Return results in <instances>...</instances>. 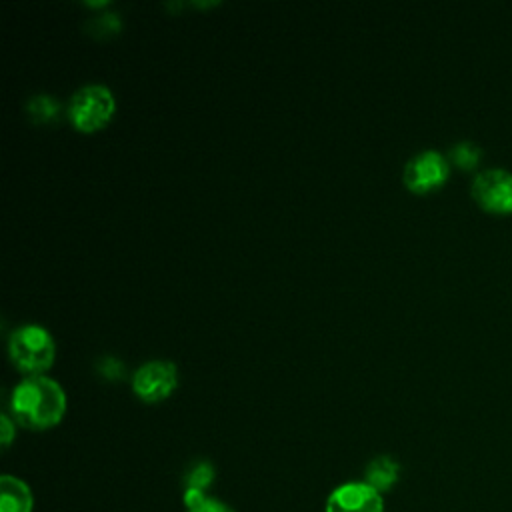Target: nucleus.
Listing matches in <instances>:
<instances>
[{"mask_svg": "<svg viewBox=\"0 0 512 512\" xmlns=\"http://www.w3.org/2000/svg\"><path fill=\"white\" fill-rule=\"evenodd\" d=\"M14 422L30 430H48L60 424L66 414V394L62 386L40 374L20 380L10 394Z\"/></svg>", "mask_w": 512, "mask_h": 512, "instance_id": "nucleus-1", "label": "nucleus"}, {"mask_svg": "<svg viewBox=\"0 0 512 512\" xmlns=\"http://www.w3.org/2000/svg\"><path fill=\"white\" fill-rule=\"evenodd\" d=\"M8 354L20 372L40 376L52 366L56 344L44 326L24 324L12 332L8 340Z\"/></svg>", "mask_w": 512, "mask_h": 512, "instance_id": "nucleus-2", "label": "nucleus"}, {"mask_svg": "<svg viewBox=\"0 0 512 512\" xmlns=\"http://www.w3.org/2000/svg\"><path fill=\"white\" fill-rule=\"evenodd\" d=\"M116 112V98L104 84H84L68 102L66 114L80 132H96L104 128Z\"/></svg>", "mask_w": 512, "mask_h": 512, "instance_id": "nucleus-3", "label": "nucleus"}, {"mask_svg": "<svg viewBox=\"0 0 512 512\" xmlns=\"http://www.w3.org/2000/svg\"><path fill=\"white\" fill-rule=\"evenodd\" d=\"M178 386V370L170 360H150L136 368L132 376L134 394L146 402L156 404L166 400Z\"/></svg>", "mask_w": 512, "mask_h": 512, "instance_id": "nucleus-4", "label": "nucleus"}, {"mask_svg": "<svg viewBox=\"0 0 512 512\" xmlns=\"http://www.w3.org/2000/svg\"><path fill=\"white\" fill-rule=\"evenodd\" d=\"M476 204L490 214L512 212V172L504 168H488L474 176L470 186Z\"/></svg>", "mask_w": 512, "mask_h": 512, "instance_id": "nucleus-5", "label": "nucleus"}, {"mask_svg": "<svg viewBox=\"0 0 512 512\" xmlns=\"http://www.w3.org/2000/svg\"><path fill=\"white\" fill-rule=\"evenodd\" d=\"M324 512H384V496L364 480H348L330 490Z\"/></svg>", "mask_w": 512, "mask_h": 512, "instance_id": "nucleus-6", "label": "nucleus"}, {"mask_svg": "<svg viewBox=\"0 0 512 512\" xmlns=\"http://www.w3.org/2000/svg\"><path fill=\"white\" fill-rule=\"evenodd\" d=\"M448 160L438 150H422L404 166V184L416 194L440 188L448 180Z\"/></svg>", "mask_w": 512, "mask_h": 512, "instance_id": "nucleus-7", "label": "nucleus"}, {"mask_svg": "<svg viewBox=\"0 0 512 512\" xmlns=\"http://www.w3.org/2000/svg\"><path fill=\"white\" fill-rule=\"evenodd\" d=\"M32 488L18 476L2 474L0 478V512H32Z\"/></svg>", "mask_w": 512, "mask_h": 512, "instance_id": "nucleus-8", "label": "nucleus"}, {"mask_svg": "<svg viewBox=\"0 0 512 512\" xmlns=\"http://www.w3.org/2000/svg\"><path fill=\"white\" fill-rule=\"evenodd\" d=\"M366 484H370L374 490H378L382 496L390 492L398 480H400V462L388 454L374 456L366 468H364V478Z\"/></svg>", "mask_w": 512, "mask_h": 512, "instance_id": "nucleus-9", "label": "nucleus"}, {"mask_svg": "<svg viewBox=\"0 0 512 512\" xmlns=\"http://www.w3.org/2000/svg\"><path fill=\"white\" fill-rule=\"evenodd\" d=\"M182 504H184L186 512H236L224 500H220L208 492H198V490H184Z\"/></svg>", "mask_w": 512, "mask_h": 512, "instance_id": "nucleus-10", "label": "nucleus"}, {"mask_svg": "<svg viewBox=\"0 0 512 512\" xmlns=\"http://www.w3.org/2000/svg\"><path fill=\"white\" fill-rule=\"evenodd\" d=\"M214 478H216L214 466L208 460H198L184 474V490L208 492L210 486L214 484Z\"/></svg>", "mask_w": 512, "mask_h": 512, "instance_id": "nucleus-11", "label": "nucleus"}, {"mask_svg": "<svg viewBox=\"0 0 512 512\" xmlns=\"http://www.w3.org/2000/svg\"><path fill=\"white\" fill-rule=\"evenodd\" d=\"M60 102L48 94H36L28 100V114L34 122H50L58 116Z\"/></svg>", "mask_w": 512, "mask_h": 512, "instance_id": "nucleus-12", "label": "nucleus"}, {"mask_svg": "<svg viewBox=\"0 0 512 512\" xmlns=\"http://www.w3.org/2000/svg\"><path fill=\"white\" fill-rule=\"evenodd\" d=\"M482 158V150L476 142H470V140H464V142H458L450 148V160L462 168V170H472L478 166Z\"/></svg>", "mask_w": 512, "mask_h": 512, "instance_id": "nucleus-13", "label": "nucleus"}, {"mask_svg": "<svg viewBox=\"0 0 512 512\" xmlns=\"http://www.w3.org/2000/svg\"><path fill=\"white\" fill-rule=\"evenodd\" d=\"M16 436V424L8 414L0 416V444L2 448H8Z\"/></svg>", "mask_w": 512, "mask_h": 512, "instance_id": "nucleus-14", "label": "nucleus"}, {"mask_svg": "<svg viewBox=\"0 0 512 512\" xmlns=\"http://www.w3.org/2000/svg\"><path fill=\"white\" fill-rule=\"evenodd\" d=\"M98 372L104 374L106 378L116 380V378H120V374H122V364H120L116 358H110V356H108V358H104V360L100 362Z\"/></svg>", "mask_w": 512, "mask_h": 512, "instance_id": "nucleus-15", "label": "nucleus"}]
</instances>
